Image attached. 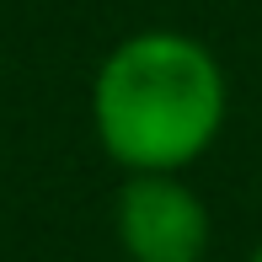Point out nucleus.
Here are the masks:
<instances>
[{
    "instance_id": "1",
    "label": "nucleus",
    "mask_w": 262,
    "mask_h": 262,
    "mask_svg": "<svg viewBox=\"0 0 262 262\" xmlns=\"http://www.w3.org/2000/svg\"><path fill=\"white\" fill-rule=\"evenodd\" d=\"M225 70L187 32H134L102 59L91 123L128 171H182L220 139Z\"/></svg>"
},
{
    "instance_id": "2",
    "label": "nucleus",
    "mask_w": 262,
    "mask_h": 262,
    "mask_svg": "<svg viewBox=\"0 0 262 262\" xmlns=\"http://www.w3.org/2000/svg\"><path fill=\"white\" fill-rule=\"evenodd\" d=\"M118 241L134 262H204L209 209L177 171H134L118 193Z\"/></svg>"
},
{
    "instance_id": "3",
    "label": "nucleus",
    "mask_w": 262,
    "mask_h": 262,
    "mask_svg": "<svg viewBox=\"0 0 262 262\" xmlns=\"http://www.w3.org/2000/svg\"><path fill=\"white\" fill-rule=\"evenodd\" d=\"M252 262H262V246H257V252H252Z\"/></svg>"
}]
</instances>
